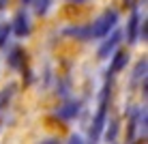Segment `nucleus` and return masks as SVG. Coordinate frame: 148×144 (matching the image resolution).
<instances>
[{
	"mask_svg": "<svg viewBox=\"0 0 148 144\" xmlns=\"http://www.w3.org/2000/svg\"><path fill=\"white\" fill-rule=\"evenodd\" d=\"M116 22H118V13L116 11H105L97 22H92V26H88L90 28V39L108 37V32L116 26Z\"/></svg>",
	"mask_w": 148,
	"mask_h": 144,
	"instance_id": "f257e3e1",
	"label": "nucleus"
},
{
	"mask_svg": "<svg viewBox=\"0 0 148 144\" xmlns=\"http://www.w3.org/2000/svg\"><path fill=\"white\" fill-rule=\"evenodd\" d=\"M108 97H110V84L103 86V92H101V105H99V112L95 116V125L90 129V138L97 140L103 131V125H105V116H108Z\"/></svg>",
	"mask_w": 148,
	"mask_h": 144,
	"instance_id": "f03ea898",
	"label": "nucleus"
},
{
	"mask_svg": "<svg viewBox=\"0 0 148 144\" xmlns=\"http://www.w3.org/2000/svg\"><path fill=\"white\" fill-rule=\"evenodd\" d=\"M13 30H15L17 37H28V34H30V19H28V15L24 13V11H19L17 15H15Z\"/></svg>",
	"mask_w": 148,
	"mask_h": 144,
	"instance_id": "7ed1b4c3",
	"label": "nucleus"
},
{
	"mask_svg": "<svg viewBox=\"0 0 148 144\" xmlns=\"http://www.w3.org/2000/svg\"><path fill=\"white\" fill-rule=\"evenodd\" d=\"M108 34H110V32H108ZM120 37H122V32H120V30L112 32V34H110V39H108V41H103V45L99 48V58H108V56L116 50V45L120 43Z\"/></svg>",
	"mask_w": 148,
	"mask_h": 144,
	"instance_id": "20e7f679",
	"label": "nucleus"
},
{
	"mask_svg": "<svg viewBox=\"0 0 148 144\" xmlns=\"http://www.w3.org/2000/svg\"><path fill=\"white\" fill-rule=\"evenodd\" d=\"M79 114V101H69L62 107H58V116L60 118H75Z\"/></svg>",
	"mask_w": 148,
	"mask_h": 144,
	"instance_id": "39448f33",
	"label": "nucleus"
},
{
	"mask_svg": "<svg viewBox=\"0 0 148 144\" xmlns=\"http://www.w3.org/2000/svg\"><path fill=\"white\" fill-rule=\"evenodd\" d=\"M140 24H142V22H140V13L133 11V15H131V19H129V41H131V43H135V41L140 39V37H137Z\"/></svg>",
	"mask_w": 148,
	"mask_h": 144,
	"instance_id": "423d86ee",
	"label": "nucleus"
},
{
	"mask_svg": "<svg viewBox=\"0 0 148 144\" xmlns=\"http://www.w3.org/2000/svg\"><path fill=\"white\" fill-rule=\"evenodd\" d=\"M127 52H118L114 56V63H112V73H118V71L125 69V65H127Z\"/></svg>",
	"mask_w": 148,
	"mask_h": 144,
	"instance_id": "0eeeda50",
	"label": "nucleus"
},
{
	"mask_svg": "<svg viewBox=\"0 0 148 144\" xmlns=\"http://www.w3.org/2000/svg\"><path fill=\"white\" fill-rule=\"evenodd\" d=\"M22 60H24V52L19 48H13L11 50V56H9V65L17 69V67H22Z\"/></svg>",
	"mask_w": 148,
	"mask_h": 144,
	"instance_id": "6e6552de",
	"label": "nucleus"
},
{
	"mask_svg": "<svg viewBox=\"0 0 148 144\" xmlns=\"http://www.w3.org/2000/svg\"><path fill=\"white\" fill-rule=\"evenodd\" d=\"M67 34L77 37V39H90V28H88V26H84V28H69Z\"/></svg>",
	"mask_w": 148,
	"mask_h": 144,
	"instance_id": "1a4fd4ad",
	"label": "nucleus"
},
{
	"mask_svg": "<svg viewBox=\"0 0 148 144\" xmlns=\"http://www.w3.org/2000/svg\"><path fill=\"white\" fill-rule=\"evenodd\" d=\"M142 75L146 78V58L140 60V63H137V69H135V80H140Z\"/></svg>",
	"mask_w": 148,
	"mask_h": 144,
	"instance_id": "9d476101",
	"label": "nucleus"
},
{
	"mask_svg": "<svg viewBox=\"0 0 148 144\" xmlns=\"http://www.w3.org/2000/svg\"><path fill=\"white\" fill-rule=\"evenodd\" d=\"M9 39V26H4V24H0V45L4 48V43H7Z\"/></svg>",
	"mask_w": 148,
	"mask_h": 144,
	"instance_id": "9b49d317",
	"label": "nucleus"
},
{
	"mask_svg": "<svg viewBox=\"0 0 148 144\" xmlns=\"http://www.w3.org/2000/svg\"><path fill=\"white\" fill-rule=\"evenodd\" d=\"M47 4H49V0H37V13L43 15L45 11H47Z\"/></svg>",
	"mask_w": 148,
	"mask_h": 144,
	"instance_id": "f8f14e48",
	"label": "nucleus"
},
{
	"mask_svg": "<svg viewBox=\"0 0 148 144\" xmlns=\"http://www.w3.org/2000/svg\"><path fill=\"white\" fill-rule=\"evenodd\" d=\"M110 129H108V140H114V138H116V131H118V125H116V121H112L110 123Z\"/></svg>",
	"mask_w": 148,
	"mask_h": 144,
	"instance_id": "ddd939ff",
	"label": "nucleus"
},
{
	"mask_svg": "<svg viewBox=\"0 0 148 144\" xmlns=\"http://www.w3.org/2000/svg\"><path fill=\"white\" fill-rule=\"evenodd\" d=\"M7 2H9V0H0V9H4V7H7Z\"/></svg>",
	"mask_w": 148,
	"mask_h": 144,
	"instance_id": "4468645a",
	"label": "nucleus"
},
{
	"mask_svg": "<svg viewBox=\"0 0 148 144\" xmlns=\"http://www.w3.org/2000/svg\"><path fill=\"white\" fill-rule=\"evenodd\" d=\"M22 2H24V4H30V2H34V0H22Z\"/></svg>",
	"mask_w": 148,
	"mask_h": 144,
	"instance_id": "2eb2a0df",
	"label": "nucleus"
},
{
	"mask_svg": "<svg viewBox=\"0 0 148 144\" xmlns=\"http://www.w3.org/2000/svg\"><path fill=\"white\" fill-rule=\"evenodd\" d=\"M71 2H84V0H71Z\"/></svg>",
	"mask_w": 148,
	"mask_h": 144,
	"instance_id": "dca6fc26",
	"label": "nucleus"
}]
</instances>
